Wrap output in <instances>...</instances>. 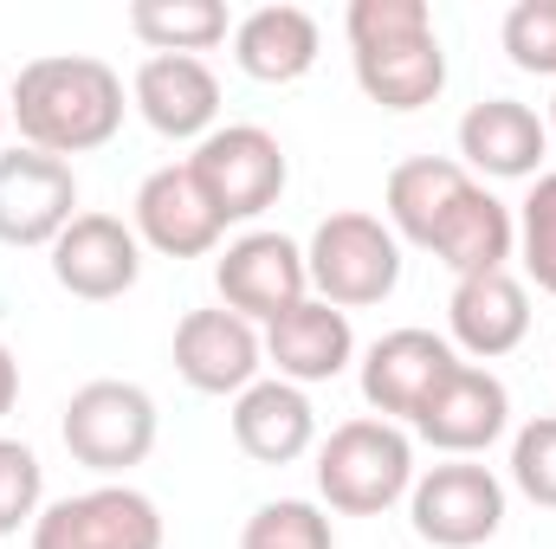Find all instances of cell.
<instances>
[{
  "mask_svg": "<svg viewBox=\"0 0 556 549\" xmlns=\"http://www.w3.org/2000/svg\"><path fill=\"white\" fill-rule=\"evenodd\" d=\"M124 78L91 59V52H46V59H26L20 78L7 85V117L26 149L39 155H91L124 130Z\"/></svg>",
  "mask_w": 556,
  "mask_h": 549,
  "instance_id": "1",
  "label": "cell"
},
{
  "mask_svg": "<svg viewBox=\"0 0 556 549\" xmlns=\"http://www.w3.org/2000/svg\"><path fill=\"white\" fill-rule=\"evenodd\" d=\"M343 39H350V72L369 104L408 117L446 91V52H440L427 0H350Z\"/></svg>",
  "mask_w": 556,
  "mask_h": 549,
  "instance_id": "2",
  "label": "cell"
},
{
  "mask_svg": "<svg viewBox=\"0 0 556 549\" xmlns=\"http://www.w3.org/2000/svg\"><path fill=\"white\" fill-rule=\"evenodd\" d=\"M415 491V439L408 426L363 413L330 426V439L317 446V498L337 518H382Z\"/></svg>",
  "mask_w": 556,
  "mask_h": 549,
  "instance_id": "3",
  "label": "cell"
},
{
  "mask_svg": "<svg viewBox=\"0 0 556 549\" xmlns=\"http://www.w3.org/2000/svg\"><path fill=\"white\" fill-rule=\"evenodd\" d=\"M304 272H311V297H324L337 310H369V304L395 297V284H402V240L389 233V220L343 207V214L317 220V233L304 246Z\"/></svg>",
  "mask_w": 556,
  "mask_h": 549,
  "instance_id": "4",
  "label": "cell"
},
{
  "mask_svg": "<svg viewBox=\"0 0 556 549\" xmlns=\"http://www.w3.org/2000/svg\"><path fill=\"white\" fill-rule=\"evenodd\" d=\"M155 426H162V413L149 401V388L117 382V375L85 382V388L65 401V420H59L65 452H72L85 472L111 478V485H117L124 472H137L142 459L155 452Z\"/></svg>",
  "mask_w": 556,
  "mask_h": 549,
  "instance_id": "5",
  "label": "cell"
},
{
  "mask_svg": "<svg viewBox=\"0 0 556 549\" xmlns=\"http://www.w3.org/2000/svg\"><path fill=\"white\" fill-rule=\"evenodd\" d=\"M188 175L201 181L207 207L227 227H253L266 207H278V194L291 181V162H285V142L273 130H260V124H220L214 137L194 142Z\"/></svg>",
  "mask_w": 556,
  "mask_h": 549,
  "instance_id": "6",
  "label": "cell"
},
{
  "mask_svg": "<svg viewBox=\"0 0 556 549\" xmlns=\"http://www.w3.org/2000/svg\"><path fill=\"white\" fill-rule=\"evenodd\" d=\"M408 524L433 549H479L505 531V478L479 459H440L415 472Z\"/></svg>",
  "mask_w": 556,
  "mask_h": 549,
  "instance_id": "7",
  "label": "cell"
},
{
  "mask_svg": "<svg viewBox=\"0 0 556 549\" xmlns=\"http://www.w3.org/2000/svg\"><path fill=\"white\" fill-rule=\"evenodd\" d=\"M26 537H33V549H162L168 524L149 491L117 478V485H91V491L46 505Z\"/></svg>",
  "mask_w": 556,
  "mask_h": 549,
  "instance_id": "8",
  "label": "cell"
},
{
  "mask_svg": "<svg viewBox=\"0 0 556 549\" xmlns=\"http://www.w3.org/2000/svg\"><path fill=\"white\" fill-rule=\"evenodd\" d=\"M214 291L233 317L247 323H273L285 310H298L311 297V272H304V246L273 227H247L240 240L220 246L214 259Z\"/></svg>",
  "mask_w": 556,
  "mask_h": 549,
  "instance_id": "9",
  "label": "cell"
},
{
  "mask_svg": "<svg viewBox=\"0 0 556 549\" xmlns=\"http://www.w3.org/2000/svg\"><path fill=\"white\" fill-rule=\"evenodd\" d=\"M453 369H459V349H453L446 336L408 323V330H389V336H376V343L363 349L356 382H363V401L382 413V420L415 426V413L433 401V388H440Z\"/></svg>",
  "mask_w": 556,
  "mask_h": 549,
  "instance_id": "10",
  "label": "cell"
},
{
  "mask_svg": "<svg viewBox=\"0 0 556 549\" xmlns=\"http://www.w3.org/2000/svg\"><path fill=\"white\" fill-rule=\"evenodd\" d=\"M78 220V168L39 149H7L0 155V246H52Z\"/></svg>",
  "mask_w": 556,
  "mask_h": 549,
  "instance_id": "11",
  "label": "cell"
},
{
  "mask_svg": "<svg viewBox=\"0 0 556 549\" xmlns=\"http://www.w3.org/2000/svg\"><path fill=\"white\" fill-rule=\"evenodd\" d=\"M130 227H137L142 253H162V259H207L227 240V220L207 207L188 162H162L142 175L137 201H130Z\"/></svg>",
  "mask_w": 556,
  "mask_h": 549,
  "instance_id": "12",
  "label": "cell"
},
{
  "mask_svg": "<svg viewBox=\"0 0 556 549\" xmlns=\"http://www.w3.org/2000/svg\"><path fill=\"white\" fill-rule=\"evenodd\" d=\"M415 433L440 452V459H479L485 446H498V439L511 433V388H505L492 369L459 362V369L433 388V401L415 413Z\"/></svg>",
  "mask_w": 556,
  "mask_h": 549,
  "instance_id": "13",
  "label": "cell"
},
{
  "mask_svg": "<svg viewBox=\"0 0 556 549\" xmlns=\"http://www.w3.org/2000/svg\"><path fill=\"white\" fill-rule=\"evenodd\" d=\"M130 111L155 137L168 142H201L220 130V78L207 59L188 52H149L130 78Z\"/></svg>",
  "mask_w": 556,
  "mask_h": 549,
  "instance_id": "14",
  "label": "cell"
},
{
  "mask_svg": "<svg viewBox=\"0 0 556 549\" xmlns=\"http://www.w3.org/2000/svg\"><path fill=\"white\" fill-rule=\"evenodd\" d=\"M266 369V343H260V323L233 317L227 304L220 310H188L175 323V375L194 388V395H247Z\"/></svg>",
  "mask_w": 556,
  "mask_h": 549,
  "instance_id": "15",
  "label": "cell"
},
{
  "mask_svg": "<svg viewBox=\"0 0 556 549\" xmlns=\"http://www.w3.org/2000/svg\"><path fill=\"white\" fill-rule=\"evenodd\" d=\"M46 253H52V284L85 304H111V297L137 291L142 278V240L117 214H78Z\"/></svg>",
  "mask_w": 556,
  "mask_h": 549,
  "instance_id": "16",
  "label": "cell"
},
{
  "mask_svg": "<svg viewBox=\"0 0 556 549\" xmlns=\"http://www.w3.org/2000/svg\"><path fill=\"white\" fill-rule=\"evenodd\" d=\"M459 168L479 181H538L544 175V155H551V124L518 104V98H485L459 117Z\"/></svg>",
  "mask_w": 556,
  "mask_h": 549,
  "instance_id": "17",
  "label": "cell"
},
{
  "mask_svg": "<svg viewBox=\"0 0 556 549\" xmlns=\"http://www.w3.org/2000/svg\"><path fill=\"white\" fill-rule=\"evenodd\" d=\"M531 336V291L511 272H472L453 278L446 297V343L472 362H498Z\"/></svg>",
  "mask_w": 556,
  "mask_h": 549,
  "instance_id": "18",
  "label": "cell"
},
{
  "mask_svg": "<svg viewBox=\"0 0 556 549\" xmlns=\"http://www.w3.org/2000/svg\"><path fill=\"white\" fill-rule=\"evenodd\" d=\"M266 343V362L278 369V382L291 388H317V382H337L350 362H356V330H350V310L324 304V297H304L298 310L273 317L260 330Z\"/></svg>",
  "mask_w": 556,
  "mask_h": 549,
  "instance_id": "19",
  "label": "cell"
},
{
  "mask_svg": "<svg viewBox=\"0 0 556 549\" xmlns=\"http://www.w3.org/2000/svg\"><path fill=\"white\" fill-rule=\"evenodd\" d=\"M233 446L253 459V465H298L311 446H317V408L304 388L260 375L247 395H233Z\"/></svg>",
  "mask_w": 556,
  "mask_h": 549,
  "instance_id": "20",
  "label": "cell"
},
{
  "mask_svg": "<svg viewBox=\"0 0 556 549\" xmlns=\"http://www.w3.org/2000/svg\"><path fill=\"white\" fill-rule=\"evenodd\" d=\"M324 52V33L304 7H253L233 20V65L253 85H298Z\"/></svg>",
  "mask_w": 556,
  "mask_h": 549,
  "instance_id": "21",
  "label": "cell"
},
{
  "mask_svg": "<svg viewBox=\"0 0 556 549\" xmlns=\"http://www.w3.org/2000/svg\"><path fill=\"white\" fill-rule=\"evenodd\" d=\"M472 188V175L453 162V155H408L389 168V188H382V214H389V233L408 240V246H433L440 220L459 207V194Z\"/></svg>",
  "mask_w": 556,
  "mask_h": 549,
  "instance_id": "22",
  "label": "cell"
},
{
  "mask_svg": "<svg viewBox=\"0 0 556 549\" xmlns=\"http://www.w3.org/2000/svg\"><path fill=\"white\" fill-rule=\"evenodd\" d=\"M427 253H433L453 278L505 272V259L518 253V214H511L485 181H472V188L459 194V207L440 220V233H433Z\"/></svg>",
  "mask_w": 556,
  "mask_h": 549,
  "instance_id": "23",
  "label": "cell"
},
{
  "mask_svg": "<svg viewBox=\"0 0 556 549\" xmlns=\"http://www.w3.org/2000/svg\"><path fill=\"white\" fill-rule=\"evenodd\" d=\"M130 33L149 52H214L220 39H233V13L220 0H130Z\"/></svg>",
  "mask_w": 556,
  "mask_h": 549,
  "instance_id": "24",
  "label": "cell"
},
{
  "mask_svg": "<svg viewBox=\"0 0 556 549\" xmlns=\"http://www.w3.org/2000/svg\"><path fill=\"white\" fill-rule=\"evenodd\" d=\"M240 549H337V531H330L324 505H311V498H273V505H260L247 518Z\"/></svg>",
  "mask_w": 556,
  "mask_h": 549,
  "instance_id": "25",
  "label": "cell"
},
{
  "mask_svg": "<svg viewBox=\"0 0 556 549\" xmlns=\"http://www.w3.org/2000/svg\"><path fill=\"white\" fill-rule=\"evenodd\" d=\"M518 259H525V278L556 297V168H544L518 201Z\"/></svg>",
  "mask_w": 556,
  "mask_h": 549,
  "instance_id": "26",
  "label": "cell"
},
{
  "mask_svg": "<svg viewBox=\"0 0 556 549\" xmlns=\"http://www.w3.org/2000/svg\"><path fill=\"white\" fill-rule=\"evenodd\" d=\"M46 511V465L26 439H0V537L33 531V518Z\"/></svg>",
  "mask_w": 556,
  "mask_h": 549,
  "instance_id": "27",
  "label": "cell"
},
{
  "mask_svg": "<svg viewBox=\"0 0 556 549\" xmlns=\"http://www.w3.org/2000/svg\"><path fill=\"white\" fill-rule=\"evenodd\" d=\"M505 59L531 78H556V0H518L498 26Z\"/></svg>",
  "mask_w": 556,
  "mask_h": 549,
  "instance_id": "28",
  "label": "cell"
},
{
  "mask_svg": "<svg viewBox=\"0 0 556 549\" xmlns=\"http://www.w3.org/2000/svg\"><path fill=\"white\" fill-rule=\"evenodd\" d=\"M511 485L538 511H556V413H538L511 433Z\"/></svg>",
  "mask_w": 556,
  "mask_h": 549,
  "instance_id": "29",
  "label": "cell"
},
{
  "mask_svg": "<svg viewBox=\"0 0 556 549\" xmlns=\"http://www.w3.org/2000/svg\"><path fill=\"white\" fill-rule=\"evenodd\" d=\"M13 401H20V362H13V349L0 343V420L13 413Z\"/></svg>",
  "mask_w": 556,
  "mask_h": 549,
  "instance_id": "30",
  "label": "cell"
},
{
  "mask_svg": "<svg viewBox=\"0 0 556 549\" xmlns=\"http://www.w3.org/2000/svg\"><path fill=\"white\" fill-rule=\"evenodd\" d=\"M7 124H13V117H7V85H0V137H7Z\"/></svg>",
  "mask_w": 556,
  "mask_h": 549,
  "instance_id": "31",
  "label": "cell"
},
{
  "mask_svg": "<svg viewBox=\"0 0 556 549\" xmlns=\"http://www.w3.org/2000/svg\"><path fill=\"white\" fill-rule=\"evenodd\" d=\"M544 124H551V142H556V98H551V117H544Z\"/></svg>",
  "mask_w": 556,
  "mask_h": 549,
  "instance_id": "32",
  "label": "cell"
}]
</instances>
